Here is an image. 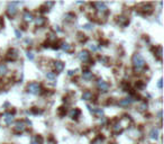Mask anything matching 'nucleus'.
Listing matches in <instances>:
<instances>
[{"label":"nucleus","instance_id":"nucleus-1","mask_svg":"<svg viewBox=\"0 0 164 144\" xmlns=\"http://www.w3.org/2000/svg\"><path fill=\"white\" fill-rule=\"evenodd\" d=\"M133 65L136 71H141L145 68V60L140 53H135L133 55Z\"/></svg>","mask_w":164,"mask_h":144},{"label":"nucleus","instance_id":"nucleus-2","mask_svg":"<svg viewBox=\"0 0 164 144\" xmlns=\"http://www.w3.org/2000/svg\"><path fill=\"white\" fill-rule=\"evenodd\" d=\"M41 84L37 83V82H32V83H29L27 86V91L33 95H38L41 94Z\"/></svg>","mask_w":164,"mask_h":144},{"label":"nucleus","instance_id":"nucleus-3","mask_svg":"<svg viewBox=\"0 0 164 144\" xmlns=\"http://www.w3.org/2000/svg\"><path fill=\"white\" fill-rule=\"evenodd\" d=\"M97 86H98L99 90L102 91V92H107L108 89H109V84H108L106 81H103V80H99L97 82Z\"/></svg>","mask_w":164,"mask_h":144},{"label":"nucleus","instance_id":"nucleus-4","mask_svg":"<svg viewBox=\"0 0 164 144\" xmlns=\"http://www.w3.org/2000/svg\"><path fill=\"white\" fill-rule=\"evenodd\" d=\"M134 98L133 97H127V98H124V99H122L119 101V105L120 106H123V107H126V106H128V105H131L132 103H134Z\"/></svg>","mask_w":164,"mask_h":144},{"label":"nucleus","instance_id":"nucleus-5","mask_svg":"<svg viewBox=\"0 0 164 144\" xmlns=\"http://www.w3.org/2000/svg\"><path fill=\"white\" fill-rule=\"evenodd\" d=\"M89 57H90V54H89V52L85 50H83L79 53V59L81 60L82 62H87V61L89 60Z\"/></svg>","mask_w":164,"mask_h":144},{"label":"nucleus","instance_id":"nucleus-6","mask_svg":"<svg viewBox=\"0 0 164 144\" xmlns=\"http://www.w3.org/2000/svg\"><path fill=\"white\" fill-rule=\"evenodd\" d=\"M7 14H8V16H10V17H14L15 15L17 14V8L15 7V6H11V5H9V6H8V9H7Z\"/></svg>","mask_w":164,"mask_h":144},{"label":"nucleus","instance_id":"nucleus-7","mask_svg":"<svg viewBox=\"0 0 164 144\" xmlns=\"http://www.w3.org/2000/svg\"><path fill=\"white\" fill-rule=\"evenodd\" d=\"M94 6L98 8V10L100 11V13H106V11H107V7H106V5H105L103 2H96Z\"/></svg>","mask_w":164,"mask_h":144},{"label":"nucleus","instance_id":"nucleus-8","mask_svg":"<svg viewBox=\"0 0 164 144\" xmlns=\"http://www.w3.org/2000/svg\"><path fill=\"white\" fill-rule=\"evenodd\" d=\"M25 128H26V125H25L24 122H17L16 126H15V131L16 132H23Z\"/></svg>","mask_w":164,"mask_h":144},{"label":"nucleus","instance_id":"nucleus-9","mask_svg":"<svg viewBox=\"0 0 164 144\" xmlns=\"http://www.w3.org/2000/svg\"><path fill=\"white\" fill-rule=\"evenodd\" d=\"M54 66H55V69H56L57 72H62L63 69H64V63L61 62V61H56V62L54 63Z\"/></svg>","mask_w":164,"mask_h":144},{"label":"nucleus","instance_id":"nucleus-10","mask_svg":"<svg viewBox=\"0 0 164 144\" xmlns=\"http://www.w3.org/2000/svg\"><path fill=\"white\" fill-rule=\"evenodd\" d=\"M150 137L152 140H156L159 137V130L157 128H152V131L150 132Z\"/></svg>","mask_w":164,"mask_h":144},{"label":"nucleus","instance_id":"nucleus-11","mask_svg":"<svg viewBox=\"0 0 164 144\" xmlns=\"http://www.w3.org/2000/svg\"><path fill=\"white\" fill-rule=\"evenodd\" d=\"M5 122L7 125H10L14 122V115L12 114H5Z\"/></svg>","mask_w":164,"mask_h":144},{"label":"nucleus","instance_id":"nucleus-12","mask_svg":"<svg viewBox=\"0 0 164 144\" xmlns=\"http://www.w3.org/2000/svg\"><path fill=\"white\" fill-rule=\"evenodd\" d=\"M80 114H81L80 109H78V108H74V109H72V110L70 112V117H72V118H76Z\"/></svg>","mask_w":164,"mask_h":144},{"label":"nucleus","instance_id":"nucleus-13","mask_svg":"<svg viewBox=\"0 0 164 144\" xmlns=\"http://www.w3.org/2000/svg\"><path fill=\"white\" fill-rule=\"evenodd\" d=\"M35 24L38 27H41V26H43L45 24V18L44 17H37L36 19H35Z\"/></svg>","mask_w":164,"mask_h":144},{"label":"nucleus","instance_id":"nucleus-14","mask_svg":"<svg viewBox=\"0 0 164 144\" xmlns=\"http://www.w3.org/2000/svg\"><path fill=\"white\" fill-rule=\"evenodd\" d=\"M33 15L29 13V11H25V14H24V20L25 21H27V23H28V21H32L33 20Z\"/></svg>","mask_w":164,"mask_h":144},{"label":"nucleus","instance_id":"nucleus-15","mask_svg":"<svg viewBox=\"0 0 164 144\" xmlns=\"http://www.w3.org/2000/svg\"><path fill=\"white\" fill-rule=\"evenodd\" d=\"M92 98V92L91 91H84V92L82 94V99L83 100H89Z\"/></svg>","mask_w":164,"mask_h":144},{"label":"nucleus","instance_id":"nucleus-16","mask_svg":"<svg viewBox=\"0 0 164 144\" xmlns=\"http://www.w3.org/2000/svg\"><path fill=\"white\" fill-rule=\"evenodd\" d=\"M61 48H62L63 51H65V52H70L71 50H72L71 45H70V44H67V43H63V44L61 45Z\"/></svg>","mask_w":164,"mask_h":144},{"label":"nucleus","instance_id":"nucleus-17","mask_svg":"<svg viewBox=\"0 0 164 144\" xmlns=\"http://www.w3.org/2000/svg\"><path fill=\"white\" fill-rule=\"evenodd\" d=\"M82 77H83V79H84V80H90V79L92 78V72L84 71V72H83V74H82Z\"/></svg>","mask_w":164,"mask_h":144},{"label":"nucleus","instance_id":"nucleus-18","mask_svg":"<svg viewBox=\"0 0 164 144\" xmlns=\"http://www.w3.org/2000/svg\"><path fill=\"white\" fill-rule=\"evenodd\" d=\"M46 78L49 79L51 81H55V79H56V75H55L54 72H47V73H46Z\"/></svg>","mask_w":164,"mask_h":144},{"label":"nucleus","instance_id":"nucleus-19","mask_svg":"<svg viewBox=\"0 0 164 144\" xmlns=\"http://www.w3.org/2000/svg\"><path fill=\"white\" fill-rule=\"evenodd\" d=\"M7 65H6L5 63H1L0 64V74H5L6 72H7Z\"/></svg>","mask_w":164,"mask_h":144},{"label":"nucleus","instance_id":"nucleus-20","mask_svg":"<svg viewBox=\"0 0 164 144\" xmlns=\"http://www.w3.org/2000/svg\"><path fill=\"white\" fill-rule=\"evenodd\" d=\"M83 28L90 30V29L93 28V26H92V24H84V25H83Z\"/></svg>","mask_w":164,"mask_h":144},{"label":"nucleus","instance_id":"nucleus-21","mask_svg":"<svg viewBox=\"0 0 164 144\" xmlns=\"http://www.w3.org/2000/svg\"><path fill=\"white\" fill-rule=\"evenodd\" d=\"M27 57H28V60L33 61L34 60V54L32 53V52H27Z\"/></svg>","mask_w":164,"mask_h":144},{"label":"nucleus","instance_id":"nucleus-22","mask_svg":"<svg viewBox=\"0 0 164 144\" xmlns=\"http://www.w3.org/2000/svg\"><path fill=\"white\" fill-rule=\"evenodd\" d=\"M15 34H16V37H17V38H21V33H20L18 29L15 30Z\"/></svg>","mask_w":164,"mask_h":144},{"label":"nucleus","instance_id":"nucleus-23","mask_svg":"<svg viewBox=\"0 0 164 144\" xmlns=\"http://www.w3.org/2000/svg\"><path fill=\"white\" fill-rule=\"evenodd\" d=\"M120 130H122V126H120V124H117V125H115V127H114V131L118 132V131H120Z\"/></svg>","mask_w":164,"mask_h":144},{"label":"nucleus","instance_id":"nucleus-24","mask_svg":"<svg viewBox=\"0 0 164 144\" xmlns=\"http://www.w3.org/2000/svg\"><path fill=\"white\" fill-rule=\"evenodd\" d=\"M90 50H91V51H93V52H96V51L98 50V47L96 46L94 44H91V45H90Z\"/></svg>","mask_w":164,"mask_h":144},{"label":"nucleus","instance_id":"nucleus-25","mask_svg":"<svg viewBox=\"0 0 164 144\" xmlns=\"http://www.w3.org/2000/svg\"><path fill=\"white\" fill-rule=\"evenodd\" d=\"M45 6H47V7H52V6H54V2L47 1V2H45Z\"/></svg>","mask_w":164,"mask_h":144},{"label":"nucleus","instance_id":"nucleus-26","mask_svg":"<svg viewBox=\"0 0 164 144\" xmlns=\"http://www.w3.org/2000/svg\"><path fill=\"white\" fill-rule=\"evenodd\" d=\"M146 107H147L146 104H143V105H141V106H140V109H141V110H144L145 108H146Z\"/></svg>","mask_w":164,"mask_h":144},{"label":"nucleus","instance_id":"nucleus-27","mask_svg":"<svg viewBox=\"0 0 164 144\" xmlns=\"http://www.w3.org/2000/svg\"><path fill=\"white\" fill-rule=\"evenodd\" d=\"M74 73H75V71H73V70H70V71L67 72V74H69L70 77H72V75L74 74Z\"/></svg>","mask_w":164,"mask_h":144},{"label":"nucleus","instance_id":"nucleus-28","mask_svg":"<svg viewBox=\"0 0 164 144\" xmlns=\"http://www.w3.org/2000/svg\"><path fill=\"white\" fill-rule=\"evenodd\" d=\"M157 87H159V88H162V79H160L159 82H157Z\"/></svg>","mask_w":164,"mask_h":144},{"label":"nucleus","instance_id":"nucleus-29","mask_svg":"<svg viewBox=\"0 0 164 144\" xmlns=\"http://www.w3.org/2000/svg\"><path fill=\"white\" fill-rule=\"evenodd\" d=\"M157 117H159V119L162 118V112H159V113H157Z\"/></svg>","mask_w":164,"mask_h":144},{"label":"nucleus","instance_id":"nucleus-30","mask_svg":"<svg viewBox=\"0 0 164 144\" xmlns=\"http://www.w3.org/2000/svg\"><path fill=\"white\" fill-rule=\"evenodd\" d=\"M101 124H103V123H106V118H105V117H102V118H101Z\"/></svg>","mask_w":164,"mask_h":144},{"label":"nucleus","instance_id":"nucleus-31","mask_svg":"<svg viewBox=\"0 0 164 144\" xmlns=\"http://www.w3.org/2000/svg\"><path fill=\"white\" fill-rule=\"evenodd\" d=\"M55 30H56V32H60V28H58V26H55Z\"/></svg>","mask_w":164,"mask_h":144},{"label":"nucleus","instance_id":"nucleus-32","mask_svg":"<svg viewBox=\"0 0 164 144\" xmlns=\"http://www.w3.org/2000/svg\"><path fill=\"white\" fill-rule=\"evenodd\" d=\"M32 144H38V143H37V142H35V141H33V142H32Z\"/></svg>","mask_w":164,"mask_h":144}]
</instances>
